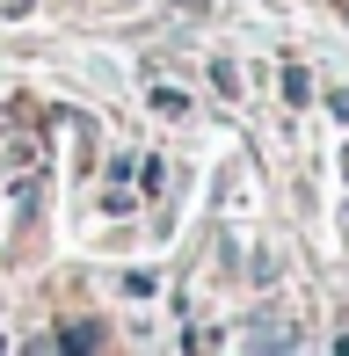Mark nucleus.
Masks as SVG:
<instances>
[{"label":"nucleus","mask_w":349,"mask_h":356,"mask_svg":"<svg viewBox=\"0 0 349 356\" xmlns=\"http://www.w3.org/2000/svg\"><path fill=\"white\" fill-rule=\"evenodd\" d=\"M255 320H262V327L247 334V342H255V349H291V327H284L277 313H255Z\"/></svg>","instance_id":"nucleus-1"},{"label":"nucleus","mask_w":349,"mask_h":356,"mask_svg":"<svg viewBox=\"0 0 349 356\" xmlns=\"http://www.w3.org/2000/svg\"><path fill=\"white\" fill-rule=\"evenodd\" d=\"M284 95H291V102H313V80H306V66H291V73H284Z\"/></svg>","instance_id":"nucleus-2"}]
</instances>
